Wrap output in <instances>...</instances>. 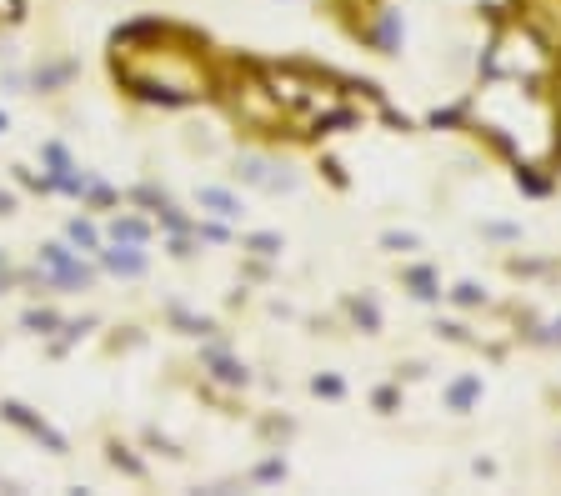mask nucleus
I'll return each mask as SVG.
<instances>
[{"label":"nucleus","instance_id":"1","mask_svg":"<svg viewBox=\"0 0 561 496\" xmlns=\"http://www.w3.org/2000/svg\"><path fill=\"white\" fill-rule=\"evenodd\" d=\"M471 401H476V381H456V386H451V406L461 411V406H471Z\"/></svg>","mask_w":561,"mask_h":496}]
</instances>
